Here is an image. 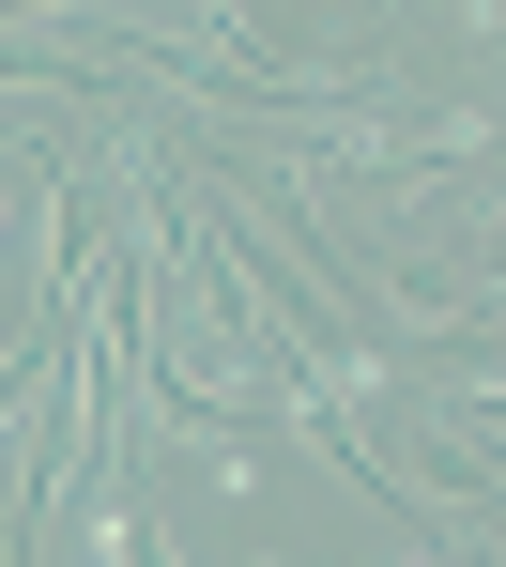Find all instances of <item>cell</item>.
Wrapping results in <instances>:
<instances>
[{
  "instance_id": "cell-1",
  "label": "cell",
  "mask_w": 506,
  "mask_h": 567,
  "mask_svg": "<svg viewBox=\"0 0 506 567\" xmlns=\"http://www.w3.org/2000/svg\"><path fill=\"white\" fill-rule=\"evenodd\" d=\"M78 567H138V522H123V506H93V522H78Z\"/></svg>"
}]
</instances>
